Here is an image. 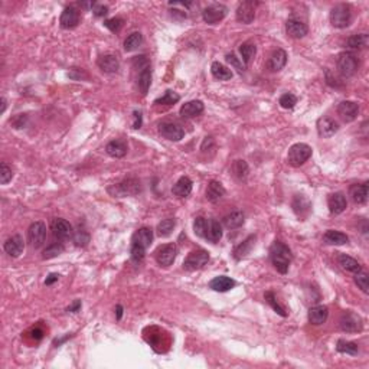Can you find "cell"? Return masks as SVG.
<instances>
[{
    "mask_svg": "<svg viewBox=\"0 0 369 369\" xmlns=\"http://www.w3.org/2000/svg\"><path fill=\"white\" fill-rule=\"evenodd\" d=\"M205 238L211 243H219V240L222 238V225L219 224V221H217V219L208 221Z\"/></svg>",
    "mask_w": 369,
    "mask_h": 369,
    "instance_id": "obj_30",
    "label": "cell"
},
{
    "mask_svg": "<svg viewBox=\"0 0 369 369\" xmlns=\"http://www.w3.org/2000/svg\"><path fill=\"white\" fill-rule=\"evenodd\" d=\"M328 205L330 214L333 215H339L342 214L343 211L348 208V202H346V198L345 195L341 192H336V193H332L328 199Z\"/></svg>",
    "mask_w": 369,
    "mask_h": 369,
    "instance_id": "obj_17",
    "label": "cell"
},
{
    "mask_svg": "<svg viewBox=\"0 0 369 369\" xmlns=\"http://www.w3.org/2000/svg\"><path fill=\"white\" fill-rule=\"evenodd\" d=\"M293 208L299 217H306L307 212L310 211V202L303 195H297L293 201Z\"/></svg>",
    "mask_w": 369,
    "mask_h": 369,
    "instance_id": "obj_37",
    "label": "cell"
},
{
    "mask_svg": "<svg viewBox=\"0 0 369 369\" xmlns=\"http://www.w3.org/2000/svg\"><path fill=\"white\" fill-rule=\"evenodd\" d=\"M175 225H176V222H175V219H164L162 221L159 225H157V234L160 235V237H169L172 231L175 230Z\"/></svg>",
    "mask_w": 369,
    "mask_h": 369,
    "instance_id": "obj_46",
    "label": "cell"
},
{
    "mask_svg": "<svg viewBox=\"0 0 369 369\" xmlns=\"http://www.w3.org/2000/svg\"><path fill=\"white\" fill-rule=\"evenodd\" d=\"M336 65H338L341 75L345 78H349L356 74V71L359 68V61L354 52H342L338 56Z\"/></svg>",
    "mask_w": 369,
    "mask_h": 369,
    "instance_id": "obj_4",
    "label": "cell"
},
{
    "mask_svg": "<svg viewBox=\"0 0 369 369\" xmlns=\"http://www.w3.org/2000/svg\"><path fill=\"white\" fill-rule=\"evenodd\" d=\"M286 30H287L288 36H291L294 39H301V38H304L307 35L309 29L306 26V23H303L301 20L291 17V19H288L287 23H286Z\"/></svg>",
    "mask_w": 369,
    "mask_h": 369,
    "instance_id": "obj_16",
    "label": "cell"
},
{
    "mask_svg": "<svg viewBox=\"0 0 369 369\" xmlns=\"http://www.w3.org/2000/svg\"><path fill=\"white\" fill-rule=\"evenodd\" d=\"M12 178H13L12 169L6 163L0 164V183L1 185H6V183H9L12 180Z\"/></svg>",
    "mask_w": 369,
    "mask_h": 369,
    "instance_id": "obj_50",
    "label": "cell"
},
{
    "mask_svg": "<svg viewBox=\"0 0 369 369\" xmlns=\"http://www.w3.org/2000/svg\"><path fill=\"white\" fill-rule=\"evenodd\" d=\"M150 84H151V71L150 67H147V68L141 69V72H140V75H138V88H140V91H141L143 96L147 94V91H149V88H150Z\"/></svg>",
    "mask_w": 369,
    "mask_h": 369,
    "instance_id": "obj_40",
    "label": "cell"
},
{
    "mask_svg": "<svg viewBox=\"0 0 369 369\" xmlns=\"http://www.w3.org/2000/svg\"><path fill=\"white\" fill-rule=\"evenodd\" d=\"M313 149L306 144V143H296L290 147L287 154L288 163L294 167H299L301 164H304L310 157H312Z\"/></svg>",
    "mask_w": 369,
    "mask_h": 369,
    "instance_id": "obj_3",
    "label": "cell"
},
{
    "mask_svg": "<svg viewBox=\"0 0 369 369\" xmlns=\"http://www.w3.org/2000/svg\"><path fill=\"white\" fill-rule=\"evenodd\" d=\"M338 130H339V124L329 117H322L317 120V133L320 137L329 138V137L335 136Z\"/></svg>",
    "mask_w": 369,
    "mask_h": 369,
    "instance_id": "obj_13",
    "label": "cell"
},
{
    "mask_svg": "<svg viewBox=\"0 0 369 369\" xmlns=\"http://www.w3.org/2000/svg\"><path fill=\"white\" fill-rule=\"evenodd\" d=\"M369 43V38L367 33H359V35H352L348 41L346 45L352 49H364L367 48Z\"/></svg>",
    "mask_w": 369,
    "mask_h": 369,
    "instance_id": "obj_39",
    "label": "cell"
},
{
    "mask_svg": "<svg viewBox=\"0 0 369 369\" xmlns=\"http://www.w3.org/2000/svg\"><path fill=\"white\" fill-rule=\"evenodd\" d=\"M159 133L162 134V137L170 140V141H179L185 136V131L180 125L175 123H169V122H164L159 125Z\"/></svg>",
    "mask_w": 369,
    "mask_h": 369,
    "instance_id": "obj_11",
    "label": "cell"
},
{
    "mask_svg": "<svg viewBox=\"0 0 369 369\" xmlns=\"http://www.w3.org/2000/svg\"><path fill=\"white\" fill-rule=\"evenodd\" d=\"M124 20L122 17H113V19H109L104 22V26L110 29L111 32H120V29L123 27Z\"/></svg>",
    "mask_w": 369,
    "mask_h": 369,
    "instance_id": "obj_52",
    "label": "cell"
},
{
    "mask_svg": "<svg viewBox=\"0 0 369 369\" xmlns=\"http://www.w3.org/2000/svg\"><path fill=\"white\" fill-rule=\"evenodd\" d=\"M127 150H128V147H127V143L124 140H113L106 146L107 154L111 157H116V159L124 157L127 154Z\"/></svg>",
    "mask_w": 369,
    "mask_h": 369,
    "instance_id": "obj_26",
    "label": "cell"
},
{
    "mask_svg": "<svg viewBox=\"0 0 369 369\" xmlns=\"http://www.w3.org/2000/svg\"><path fill=\"white\" fill-rule=\"evenodd\" d=\"M254 17H255V3L254 1H243L237 9V20L244 23V25H249V23H252Z\"/></svg>",
    "mask_w": 369,
    "mask_h": 369,
    "instance_id": "obj_12",
    "label": "cell"
},
{
    "mask_svg": "<svg viewBox=\"0 0 369 369\" xmlns=\"http://www.w3.org/2000/svg\"><path fill=\"white\" fill-rule=\"evenodd\" d=\"M141 42H143L141 33H140V32H133V33L128 35L127 39L124 41V51H127V52L134 51V49H137V48L141 45Z\"/></svg>",
    "mask_w": 369,
    "mask_h": 369,
    "instance_id": "obj_41",
    "label": "cell"
},
{
    "mask_svg": "<svg viewBox=\"0 0 369 369\" xmlns=\"http://www.w3.org/2000/svg\"><path fill=\"white\" fill-rule=\"evenodd\" d=\"M323 241L329 246H345V244L349 243V238H348L346 234L341 233V231L329 230L323 235Z\"/></svg>",
    "mask_w": 369,
    "mask_h": 369,
    "instance_id": "obj_29",
    "label": "cell"
},
{
    "mask_svg": "<svg viewBox=\"0 0 369 369\" xmlns=\"http://www.w3.org/2000/svg\"><path fill=\"white\" fill-rule=\"evenodd\" d=\"M265 300L268 301V304H270L274 310H275V313H278V315L283 316V317H286V316H287V313L284 312V309H283V307L277 303V300H275V296H274L271 291L265 293Z\"/></svg>",
    "mask_w": 369,
    "mask_h": 369,
    "instance_id": "obj_51",
    "label": "cell"
},
{
    "mask_svg": "<svg viewBox=\"0 0 369 369\" xmlns=\"http://www.w3.org/2000/svg\"><path fill=\"white\" fill-rule=\"evenodd\" d=\"M278 103H280V106L283 109L291 110L297 104V98H296V96H293L291 93H287V94H283V96L280 97V101Z\"/></svg>",
    "mask_w": 369,
    "mask_h": 369,
    "instance_id": "obj_49",
    "label": "cell"
},
{
    "mask_svg": "<svg viewBox=\"0 0 369 369\" xmlns=\"http://www.w3.org/2000/svg\"><path fill=\"white\" fill-rule=\"evenodd\" d=\"M339 325H341V329L343 332H348V333H356V332H361L364 329L361 316L355 315L352 312H345L341 317Z\"/></svg>",
    "mask_w": 369,
    "mask_h": 369,
    "instance_id": "obj_9",
    "label": "cell"
},
{
    "mask_svg": "<svg viewBox=\"0 0 369 369\" xmlns=\"http://www.w3.org/2000/svg\"><path fill=\"white\" fill-rule=\"evenodd\" d=\"M254 244H255V237H254V235L248 237L246 241H243L240 246H235V249H234V257H235L237 260H241V258L246 257V255L251 252V249H252Z\"/></svg>",
    "mask_w": 369,
    "mask_h": 369,
    "instance_id": "obj_32",
    "label": "cell"
},
{
    "mask_svg": "<svg viewBox=\"0 0 369 369\" xmlns=\"http://www.w3.org/2000/svg\"><path fill=\"white\" fill-rule=\"evenodd\" d=\"M244 214L240 212V211H235L231 212L230 215H227L224 218V225L228 228V230H235V228H240L243 224H244Z\"/></svg>",
    "mask_w": 369,
    "mask_h": 369,
    "instance_id": "obj_35",
    "label": "cell"
},
{
    "mask_svg": "<svg viewBox=\"0 0 369 369\" xmlns=\"http://www.w3.org/2000/svg\"><path fill=\"white\" fill-rule=\"evenodd\" d=\"M206 227H208V221L205 218H202V217L196 218L195 222H193V231H195V234L198 237H201V238H205Z\"/></svg>",
    "mask_w": 369,
    "mask_h": 369,
    "instance_id": "obj_48",
    "label": "cell"
},
{
    "mask_svg": "<svg viewBox=\"0 0 369 369\" xmlns=\"http://www.w3.org/2000/svg\"><path fill=\"white\" fill-rule=\"evenodd\" d=\"M240 54H241V59L246 65H249L254 59V56L257 54V46L251 42H246L240 46Z\"/></svg>",
    "mask_w": 369,
    "mask_h": 369,
    "instance_id": "obj_34",
    "label": "cell"
},
{
    "mask_svg": "<svg viewBox=\"0 0 369 369\" xmlns=\"http://www.w3.org/2000/svg\"><path fill=\"white\" fill-rule=\"evenodd\" d=\"M64 252V246L61 243H54L49 246H46V249L43 251V260H51V258H55L58 255H61Z\"/></svg>",
    "mask_w": 369,
    "mask_h": 369,
    "instance_id": "obj_45",
    "label": "cell"
},
{
    "mask_svg": "<svg viewBox=\"0 0 369 369\" xmlns=\"http://www.w3.org/2000/svg\"><path fill=\"white\" fill-rule=\"evenodd\" d=\"M179 100H180L179 94H176L175 91L167 90L162 98H159V100H156V101H154V104H156V106H173V104H176V103H178Z\"/></svg>",
    "mask_w": 369,
    "mask_h": 369,
    "instance_id": "obj_44",
    "label": "cell"
},
{
    "mask_svg": "<svg viewBox=\"0 0 369 369\" xmlns=\"http://www.w3.org/2000/svg\"><path fill=\"white\" fill-rule=\"evenodd\" d=\"M224 195H225V188L222 186V183L217 180H211L206 188V199L212 204H217L224 198Z\"/></svg>",
    "mask_w": 369,
    "mask_h": 369,
    "instance_id": "obj_24",
    "label": "cell"
},
{
    "mask_svg": "<svg viewBox=\"0 0 369 369\" xmlns=\"http://www.w3.org/2000/svg\"><path fill=\"white\" fill-rule=\"evenodd\" d=\"M204 103L199 101V100H193V101H188L186 104H183L180 107V116L185 117V119H193L199 114L204 113Z\"/></svg>",
    "mask_w": 369,
    "mask_h": 369,
    "instance_id": "obj_19",
    "label": "cell"
},
{
    "mask_svg": "<svg viewBox=\"0 0 369 369\" xmlns=\"http://www.w3.org/2000/svg\"><path fill=\"white\" fill-rule=\"evenodd\" d=\"M151 241H153V231L147 227H143V228L137 230L134 235H133V244L143 246V248L150 246Z\"/></svg>",
    "mask_w": 369,
    "mask_h": 369,
    "instance_id": "obj_27",
    "label": "cell"
},
{
    "mask_svg": "<svg viewBox=\"0 0 369 369\" xmlns=\"http://www.w3.org/2000/svg\"><path fill=\"white\" fill-rule=\"evenodd\" d=\"M178 255V246L175 244H164V246H159L154 252V257L159 265L162 267H169L172 265Z\"/></svg>",
    "mask_w": 369,
    "mask_h": 369,
    "instance_id": "obj_7",
    "label": "cell"
},
{
    "mask_svg": "<svg viewBox=\"0 0 369 369\" xmlns=\"http://www.w3.org/2000/svg\"><path fill=\"white\" fill-rule=\"evenodd\" d=\"M338 114L341 116L343 122L346 123H351V122H355L358 119V114H359V104L355 101H342L339 106H338Z\"/></svg>",
    "mask_w": 369,
    "mask_h": 369,
    "instance_id": "obj_10",
    "label": "cell"
},
{
    "mask_svg": "<svg viewBox=\"0 0 369 369\" xmlns=\"http://www.w3.org/2000/svg\"><path fill=\"white\" fill-rule=\"evenodd\" d=\"M225 59H227V62L230 64V65H233L234 68L238 69V72H243L244 71V65H243V61H240L237 56L234 54H228L225 56Z\"/></svg>",
    "mask_w": 369,
    "mask_h": 369,
    "instance_id": "obj_54",
    "label": "cell"
},
{
    "mask_svg": "<svg viewBox=\"0 0 369 369\" xmlns=\"http://www.w3.org/2000/svg\"><path fill=\"white\" fill-rule=\"evenodd\" d=\"M231 173L237 180H246L248 173H249V169H248V164L246 160H235L231 166Z\"/></svg>",
    "mask_w": 369,
    "mask_h": 369,
    "instance_id": "obj_36",
    "label": "cell"
},
{
    "mask_svg": "<svg viewBox=\"0 0 369 369\" xmlns=\"http://www.w3.org/2000/svg\"><path fill=\"white\" fill-rule=\"evenodd\" d=\"M4 251H6V254H9L10 257H19L22 252H23V249H25V243H23V238L20 237V235H13V237H10V238H7L6 240V243H4Z\"/></svg>",
    "mask_w": 369,
    "mask_h": 369,
    "instance_id": "obj_15",
    "label": "cell"
},
{
    "mask_svg": "<svg viewBox=\"0 0 369 369\" xmlns=\"http://www.w3.org/2000/svg\"><path fill=\"white\" fill-rule=\"evenodd\" d=\"M4 110H6V100L1 98V110H0V113H4Z\"/></svg>",
    "mask_w": 369,
    "mask_h": 369,
    "instance_id": "obj_61",
    "label": "cell"
},
{
    "mask_svg": "<svg viewBox=\"0 0 369 369\" xmlns=\"http://www.w3.org/2000/svg\"><path fill=\"white\" fill-rule=\"evenodd\" d=\"M134 123H133V128H140L141 127V113L140 111H134Z\"/></svg>",
    "mask_w": 369,
    "mask_h": 369,
    "instance_id": "obj_56",
    "label": "cell"
},
{
    "mask_svg": "<svg viewBox=\"0 0 369 369\" xmlns=\"http://www.w3.org/2000/svg\"><path fill=\"white\" fill-rule=\"evenodd\" d=\"M209 261V254L205 249H196L192 251L191 254L183 261V268L188 271H196L204 268Z\"/></svg>",
    "mask_w": 369,
    "mask_h": 369,
    "instance_id": "obj_5",
    "label": "cell"
},
{
    "mask_svg": "<svg viewBox=\"0 0 369 369\" xmlns=\"http://www.w3.org/2000/svg\"><path fill=\"white\" fill-rule=\"evenodd\" d=\"M227 13H228L227 6H224L221 3H215V4H211L204 9L202 17L208 25H217L227 16Z\"/></svg>",
    "mask_w": 369,
    "mask_h": 369,
    "instance_id": "obj_8",
    "label": "cell"
},
{
    "mask_svg": "<svg viewBox=\"0 0 369 369\" xmlns=\"http://www.w3.org/2000/svg\"><path fill=\"white\" fill-rule=\"evenodd\" d=\"M336 349H338V352H341V354H346V355H352L355 356L358 355V345L355 342H348V341H339L338 342V346H336Z\"/></svg>",
    "mask_w": 369,
    "mask_h": 369,
    "instance_id": "obj_43",
    "label": "cell"
},
{
    "mask_svg": "<svg viewBox=\"0 0 369 369\" xmlns=\"http://www.w3.org/2000/svg\"><path fill=\"white\" fill-rule=\"evenodd\" d=\"M72 240L77 246H87L90 243V234L87 233L84 228L78 227L74 233H72Z\"/></svg>",
    "mask_w": 369,
    "mask_h": 369,
    "instance_id": "obj_42",
    "label": "cell"
},
{
    "mask_svg": "<svg viewBox=\"0 0 369 369\" xmlns=\"http://www.w3.org/2000/svg\"><path fill=\"white\" fill-rule=\"evenodd\" d=\"M58 278H59L58 274H49V277L45 280V284H46V286H51V284H54L55 281H58Z\"/></svg>",
    "mask_w": 369,
    "mask_h": 369,
    "instance_id": "obj_57",
    "label": "cell"
},
{
    "mask_svg": "<svg viewBox=\"0 0 369 369\" xmlns=\"http://www.w3.org/2000/svg\"><path fill=\"white\" fill-rule=\"evenodd\" d=\"M59 23L64 29H72L80 23V12L75 7H67L59 19Z\"/></svg>",
    "mask_w": 369,
    "mask_h": 369,
    "instance_id": "obj_21",
    "label": "cell"
},
{
    "mask_svg": "<svg viewBox=\"0 0 369 369\" xmlns=\"http://www.w3.org/2000/svg\"><path fill=\"white\" fill-rule=\"evenodd\" d=\"M235 284H237L235 280H233L231 277H227V275H219V277H215L209 281V287L214 291H219V293L230 291L231 288L235 287Z\"/></svg>",
    "mask_w": 369,
    "mask_h": 369,
    "instance_id": "obj_22",
    "label": "cell"
},
{
    "mask_svg": "<svg viewBox=\"0 0 369 369\" xmlns=\"http://www.w3.org/2000/svg\"><path fill=\"white\" fill-rule=\"evenodd\" d=\"M192 180L188 176H182V178L179 179L178 182L173 185V195L175 196H178V198H186V196H189L192 192Z\"/></svg>",
    "mask_w": 369,
    "mask_h": 369,
    "instance_id": "obj_28",
    "label": "cell"
},
{
    "mask_svg": "<svg viewBox=\"0 0 369 369\" xmlns=\"http://www.w3.org/2000/svg\"><path fill=\"white\" fill-rule=\"evenodd\" d=\"M144 255H146V248L136 246V244L131 246V260L138 262V261H141L144 258Z\"/></svg>",
    "mask_w": 369,
    "mask_h": 369,
    "instance_id": "obj_53",
    "label": "cell"
},
{
    "mask_svg": "<svg viewBox=\"0 0 369 369\" xmlns=\"http://www.w3.org/2000/svg\"><path fill=\"white\" fill-rule=\"evenodd\" d=\"M355 283L364 293H369V277L367 273H355Z\"/></svg>",
    "mask_w": 369,
    "mask_h": 369,
    "instance_id": "obj_47",
    "label": "cell"
},
{
    "mask_svg": "<svg viewBox=\"0 0 369 369\" xmlns=\"http://www.w3.org/2000/svg\"><path fill=\"white\" fill-rule=\"evenodd\" d=\"M80 307H81V301L75 300L74 301V304H72V306H69L68 309H67V312H72V313H75V312H78V310H80Z\"/></svg>",
    "mask_w": 369,
    "mask_h": 369,
    "instance_id": "obj_58",
    "label": "cell"
},
{
    "mask_svg": "<svg viewBox=\"0 0 369 369\" xmlns=\"http://www.w3.org/2000/svg\"><path fill=\"white\" fill-rule=\"evenodd\" d=\"M97 65L100 67V69L103 72H107V74H114V72H117L119 68H120V62H119L117 56L113 54L100 56L98 61H97Z\"/></svg>",
    "mask_w": 369,
    "mask_h": 369,
    "instance_id": "obj_18",
    "label": "cell"
},
{
    "mask_svg": "<svg viewBox=\"0 0 369 369\" xmlns=\"http://www.w3.org/2000/svg\"><path fill=\"white\" fill-rule=\"evenodd\" d=\"M352 22V9L349 4H336L330 10V23L338 29H345Z\"/></svg>",
    "mask_w": 369,
    "mask_h": 369,
    "instance_id": "obj_2",
    "label": "cell"
},
{
    "mask_svg": "<svg viewBox=\"0 0 369 369\" xmlns=\"http://www.w3.org/2000/svg\"><path fill=\"white\" fill-rule=\"evenodd\" d=\"M116 313H117V320H120L122 316H123V307L122 306H117L116 307Z\"/></svg>",
    "mask_w": 369,
    "mask_h": 369,
    "instance_id": "obj_60",
    "label": "cell"
},
{
    "mask_svg": "<svg viewBox=\"0 0 369 369\" xmlns=\"http://www.w3.org/2000/svg\"><path fill=\"white\" fill-rule=\"evenodd\" d=\"M349 193H351V198L355 204H367V201H368V183L354 185Z\"/></svg>",
    "mask_w": 369,
    "mask_h": 369,
    "instance_id": "obj_31",
    "label": "cell"
},
{
    "mask_svg": "<svg viewBox=\"0 0 369 369\" xmlns=\"http://www.w3.org/2000/svg\"><path fill=\"white\" fill-rule=\"evenodd\" d=\"M93 12H94L97 17H103V16H106V14L109 13V7L104 6V4H94Z\"/></svg>",
    "mask_w": 369,
    "mask_h": 369,
    "instance_id": "obj_55",
    "label": "cell"
},
{
    "mask_svg": "<svg viewBox=\"0 0 369 369\" xmlns=\"http://www.w3.org/2000/svg\"><path fill=\"white\" fill-rule=\"evenodd\" d=\"M270 257L273 261L274 268L280 274H286L288 271V265L291 262V251L286 244L281 241H275L270 248Z\"/></svg>",
    "mask_w": 369,
    "mask_h": 369,
    "instance_id": "obj_1",
    "label": "cell"
},
{
    "mask_svg": "<svg viewBox=\"0 0 369 369\" xmlns=\"http://www.w3.org/2000/svg\"><path fill=\"white\" fill-rule=\"evenodd\" d=\"M27 240H29L32 248H35V249L41 248L46 241V225L41 221L33 222L27 230Z\"/></svg>",
    "mask_w": 369,
    "mask_h": 369,
    "instance_id": "obj_6",
    "label": "cell"
},
{
    "mask_svg": "<svg viewBox=\"0 0 369 369\" xmlns=\"http://www.w3.org/2000/svg\"><path fill=\"white\" fill-rule=\"evenodd\" d=\"M32 338L36 339V341L42 339V338H43V330H42V329H33V330H32Z\"/></svg>",
    "mask_w": 369,
    "mask_h": 369,
    "instance_id": "obj_59",
    "label": "cell"
},
{
    "mask_svg": "<svg viewBox=\"0 0 369 369\" xmlns=\"http://www.w3.org/2000/svg\"><path fill=\"white\" fill-rule=\"evenodd\" d=\"M339 265L342 267L343 270L351 271V273H359L361 271V264L355 258H352V257L346 255V254L339 255Z\"/></svg>",
    "mask_w": 369,
    "mask_h": 369,
    "instance_id": "obj_38",
    "label": "cell"
},
{
    "mask_svg": "<svg viewBox=\"0 0 369 369\" xmlns=\"http://www.w3.org/2000/svg\"><path fill=\"white\" fill-rule=\"evenodd\" d=\"M328 316L329 309L326 306H313L309 310V322L312 325L319 326V325H323L328 320Z\"/></svg>",
    "mask_w": 369,
    "mask_h": 369,
    "instance_id": "obj_25",
    "label": "cell"
},
{
    "mask_svg": "<svg viewBox=\"0 0 369 369\" xmlns=\"http://www.w3.org/2000/svg\"><path fill=\"white\" fill-rule=\"evenodd\" d=\"M140 191V182L137 179H127L123 183L116 186V196H125V195H136Z\"/></svg>",
    "mask_w": 369,
    "mask_h": 369,
    "instance_id": "obj_23",
    "label": "cell"
},
{
    "mask_svg": "<svg viewBox=\"0 0 369 369\" xmlns=\"http://www.w3.org/2000/svg\"><path fill=\"white\" fill-rule=\"evenodd\" d=\"M211 72H212L214 78H217L219 81H228L233 78V71L227 68L225 65H222L221 62H214L211 65Z\"/></svg>",
    "mask_w": 369,
    "mask_h": 369,
    "instance_id": "obj_33",
    "label": "cell"
},
{
    "mask_svg": "<svg viewBox=\"0 0 369 369\" xmlns=\"http://www.w3.org/2000/svg\"><path fill=\"white\" fill-rule=\"evenodd\" d=\"M287 64V52L284 49H275L268 59V69L271 72H278Z\"/></svg>",
    "mask_w": 369,
    "mask_h": 369,
    "instance_id": "obj_20",
    "label": "cell"
},
{
    "mask_svg": "<svg viewBox=\"0 0 369 369\" xmlns=\"http://www.w3.org/2000/svg\"><path fill=\"white\" fill-rule=\"evenodd\" d=\"M51 230H52L55 238H58V240H68L69 237L72 235V233H74L68 221L62 218L54 219L52 224H51Z\"/></svg>",
    "mask_w": 369,
    "mask_h": 369,
    "instance_id": "obj_14",
    "label": "cell"
}]
</instances>
